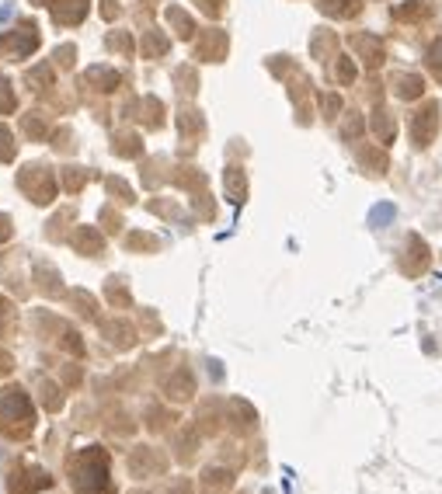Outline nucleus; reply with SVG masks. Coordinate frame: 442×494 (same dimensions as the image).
I'll return each mask as SVG.
<instances>
[{
	"label": "nucleus",
	"instance_id": "nucleus-47",
	"mask_svg": "<svg viewBox=\"0 0 442 494\" xmlns=\"http://www.w3.org/2000/svg\"><path fill=\"white\" fill-rule=\"evenodd\" d=\"M129 494H147V491H129Z\"/></svg>",
	"mask_w": 442,
	"mask_h": 494
},
{
	"label": "nucleus",
	"instance_id": "nucleus-14",
	"mask_svg": "<svg viewBox=\"0 0 442 494\" xmlns=\"http://www.w3.org/2000/svg\"><path fill=\"white\" fill-rule=\"evenodd\" d=\"M39 404L45 408L49 414L63 411V404H67V397H63V390L52 383V379H39Z\"/></svg>",
	"mask_w": 442,
	"mask_h": 494
},
{
	"label": "nucleus",
	"instance_id": "nucleus-26",
	"mask_svg": "<svg viewBox=\"0 0 442 494\" xmlns=\"http://www.w3.org/2000/svg\"><path fill=\"white\" fill-rule=\"evenodd\" d=\"M125 251H157V237H150L143 230H132L125 237Z\"/></svg>",
	"mask_w": 442,
	"mask_h": 494
},
{
	"label": "nucleus",
	"instance_id": "nucleus-45",
	"mask_svg": "<svg viewBox=\"0 0 442 494\" xmlns=\"http://www.w3.org/2000/svg\"><path fill=\"white\" fill-rule=\"evenodd\" d=\"M63 379H67V386H77V383H81V369H77V366H67V369H63Z\"/></svg>",
	"mask_w": 442,
	"mask_h": 494
},
{
	"label": "nucleus",
	"instance_id": "nucleus-9",
	"mask_svg": "<svg viewBox=\"0 0 442 494\" xmlns=\"http://www.w3.org/2000/svg\"><path fill=\"white\" fill-rule=\"evenodd\" d=\"M70 244H74V251L84 254V258L105 254V237H101V230H94V226H77V230L70 234Z\"/></svg>",
	"mask_w": 442,
	"mask_h": 494
},
{
	"label": "nucleus",
	"instance_id": "nucleus-42",
	"mask_svg": "<svg viewBox=\"0 0 442 494\" xmlns=\"http://www.w3.org/2000/svg\"><path fill=\"white\" fill-rule=\"evenodd\" d=\"M101 219L108 223V230H119L122 226V216L115 212V209H101Z\"/></svg>",
	"mask_w": 442,
	"mask_h": 494
},
{
	"label": "nucleus",
	"instance_id": "nucleus-10",
	"mask_svg": "<svg viewBox=\"0 0 442 494\" xmlns=\"http://www.w3.org/2000/svg\"><path fill=\"white\" fill-rule=\"evenodd\" d=\"M234 488V473L227 466H205L202 470V494H227Z\"/></svg>",
	"mask_w": 442,
	"mask_h": 494
},
{
	"label": "nucleus",
	"instance_id": "nucleus-48",
	"mask_svg": "<svg viewBox=\"0 0 442 494\" xmlns=\"http://www.w3.org/2000/svg\"><path fill=\"white\" fill-rule=\"evenodd\" d=\"M35 4H49V0H35Z\"/></svg>",
	"mask_w": 442,
	"mask_h": 494
},
{
	"label": "nucleus",
	"instance_id": "nucleus-1",
	"mask_svg": "<svg viewBox=\"0 0 442 494\" xmlns=\"http://www.w3.org/2000/svg\"><path fill=\"white\" fill-rule=\"evenodd\" d=\"M67 473H70V488L77 494H115L112 459L101 446H84L77 453H70Z\"/></svg>",
	"mask_w": 442,
	"mask_h": 494
},
{
	"label": "nucleus",
	"instance_id": "nucleus-2",
	"mask_svg": "<svg viewBox=\"0 0 442 494\" xmlns=\"http://www.w3.org/2000/svg\"><path fill=\"white\" fill-rule=\"evenodd\" d=\"M35 428V408L28 401V394L18 383H7L0 390V435L4 439H28Z\"/></svg>",
	"mask_w": 442,
	"mask_h": 494
},
{
	"label": "nucleus",
	"instance_id": "nucleus-24",
	"mask_svg": "<svg viewBox=\"0 0 442 494\" xmlns=\"http://www.w3.org/2000/svg\"><path fill=\"white\" fill-rule=\"evenodd\" d=\"M87 167H63V188L74 195V192H81L84 185H87Z\"/></svg>",
	"mask_w": 442,
	"mask_h": 494
},
{
	"label": "nucleus",
	"instance_id": "nucleus-34",
	"mask_svg": "<svg viewBox=\"0 0 442 494\" xmlns=\"http://www.w3.org/2000/svg\"><path fill=\"white\" fill-rule=\"evenodd\" d=\"M60 338H63V341H60V345H63V348H67V352H74V355H77V359H84V341H81V334H77V331H60Z\"/></svg>",
	"mask_w": 442,
	"mask_h": 494
},
{
	"label": "nucleus",
	"instance_id": "nucleus-4",
	"mask_svg": "<svg viewBox=\"0 0 442 494\" xmlns=\"http://www.w3.org/2000/svg\"><path fill=\"white\" fill-rule=\"evenodd\" d=\"M52 488V477L35 463H18L7 473V494H39Z\"/></svg>",
	"mask_w": 442,
	"mask_h": 494
},
{
	"label": "nucleus",
	"instance_id": "nucleus-35",
	"mask_svg": "<svg viewBox=\"0 0 442 494\" xmlns=\"http://www.w3.org/2000/svg\"><path fill=\"white\" fill-rule=\"evenodd\" d=\"M167 421H174V418L167 411H161V408H150V411H147V428H150V432H164Z\"/></svg>",
	"mask_w": 442,
	"mask_h": 494
},
{
	"label": "nucleus",
	"instance_id": "nucleus-19",
	"mask_svg": "<svg viewBox=\"0 0 442 494\" xmlns=\"http://www.w3.org/2000/svg\"><path fill=\"white\" fill-rule=\"evenodd\" d=\"M70 303L77 306V314H81L84 321H98V299L87 289H74L70 292Z\"/></svg>",
	"mask_w": 442,
	"mask_h": 494
},
{
	"label": "nucleus",
	"instance_id": "nucleus-17",
	"mask_svg": "<svg viewBox=\"0 0 442 494\" xmlns=\"http://www.w3.org/2000/svg\"><path fill=\"white\" fill-rule=\"evenodd\" d=\"M237 432H251L254 428V411H251V404H244V401H230V418H227Z\"/></svg>",
	"mask_w": 442,
	"mask_h": 494
},
{
	"label": "nucleus",
	"instance_id": "nucleus-27",
	"mask_svg": "<svg viewBox=\"0 0 442 494\" xmlns=\"http://www.w3.org/2000/svg\"><path fill=\"white\" fill-rule=\"evenodd\" d=\"M196 446H199V432H196V428L181 432V435H178V459H192V456H196Z\"/></svg>",
	"mask_w": 442,
	"mask_h": 494
},
{
	"label": "nucleus",
	"instance_id": "nucleus-6",
	"mask_svg": "<svg viewBox=\"0 0 442 494\" xmlns=\"http://www.w3.org/2000/svg\"><path fill=\"white\" fill-rule=\"evenodd\" d=\"M164 470H167V459H164V453H157L154 446H136V449L129 453V473H132L136 481L157 477Z\"/></svg>",
	"mask_w": 442,
	"mask_h": 494
},
{
	"label": "nucleus",
	"instance_id": "nucleus-18",
	"mask_svg": "<svg viewBox=\"0 0 442 494\" xmlns=\"http://www.w3.org/2000/svg\"><path fill=\"white\" fill-rule=\"evenodd\" d=\"M227 52V35L223 32H209L199 45V59H223Z\"/></svg>",
	"mask_w": 442,
	"mask_h": 494
},
{
	"label": "nucleus",
	"instance_id": "nucleus-23",
	"mask_svg": "<svg viewBox=\"0 0 442 494\" xmlns=\"http://www.w3.org/2000/svg\"><path fill=\"white\" fill-rule=\"evenodd\" d=\"M25 84H28L32 91H42V87H52V67H45V63H39V67H32V70L25 74Z\"/></svg>",
	"mask_w": 442,
	"mask_h": 494
},
{
	"label": "nucleus",
	"instance_id": "nucleus-30",
	"mask_svg": "<svg viewBox=\"0 0 442 494\" xmlns=\"http://www.w3.org/2000/svg\"><path fill=\"white\" fill-rule=\"evenodd\" d=\"M143 122L147 125H161L164 122V105L154 98H143Z\"/></svg>",
	"mask_w": 442,
	"mask_h": 494
},
{
	"label": "nucleus",
	"instance_id": "nucleus-44",
	"mask_svg": "<svg viewBox=\"0 0 442 494\" xmlns=\"http://www.w3.org/2000/svg\"><path fill=\"white\" fill-rule=\"evenodd\" d=\"M338 77H341V81L348 84V81H352V77H356V67H352L348 59H341V63H338Z\"/></svg>",
	"mask_w": 442,
	"mask_h": 494
},
{
	"label": "nucleus",
	"instance_id": "nucleus-40",
	"mask_svg": "<svg viewBox=\"0 0 442 494\" xmlns=\"http://www.w3.org/2000/svg\"><path fill=\"white\" fill-rule=\"evenodd\" d=\"M14 237V226H11V216L7 212H0V244H7Z\"/></svg>",
	"mask_w": 442,
	"mask_h": 494
},
{
	"label": "nucleus",
	"instance_id": "nucleus-15",
	"mask_svg": "<svg viewBox=\"0 0 442 494\" xmlns=\"http://www.w3.org/2000/svg\"><path fill=\"white\" fill-rule=\"evenodd\" d=\"M105 299L115 306V310H125L129 303H132V292H129V282L119 279V275H112L108 282H105Z\"/></svg>",
	"mask_w": 442,
	"mask_h": 494
},
{
	"label": "nucleus",
	"instance_id": "nucleus-13",
	"mask_svg": "<svg viewBox=\"0 0 442 494\" xmlns=\"http://www.w3.org/2000/svg\"><path fill=\"white\" fill-rule=\"evenodd\" d=\"M84 81L91 84L94 91H105V94H112L115 87L122 84V74L119 70H112V67H91L87 74H84Z\"/></svg>",
	"mask_w": 442,
	"mask_h": 494
},
{
	"label": "nucleus",
	"instance_id": "nucleus-25",
	"mask_svg": "<svg viewBox=\"0 0 442 494\" xmlns=\"http://www.w3.org/2000/svg\"><path fill=\"white\" fill-rule=\"evenodd\" d=\"M244 174L237 171V167H227V195H230V202H237L241 206L244 202Z\"/></svg>",
	"mask_w": 442,
	"mask_h": 494
},
{
	"label": "nucleus",
	"instance_id": "nucleus-12",
	"mask_svg": "<svg viewBox=\"0 0 442 494\" xmlns=\"http://www.w3.org/2000/svg\"><path fill=\"white\" fill-rule=\"evenodd\" d=\"M164 394H167L171 401H192V394H196V379H192V372L178 369L167 383H164Z\"/></svg>",
	"mask_w": 442,
	"mask_h": 494
},
{
	"label": "nucleus",
	"instance_id": "nucleus-43",
	"mask_svg": "<svg viewBox=\"0 0 442 494\" xmlns=\"http://www.w3.org/2000/svg\"><path fill=\"white\" fill-rule=\"evenodd\" d=\"M101 14H105L108 21H115V18H119V4H115V0H101Z\"/></svg>",
	"mask_w": 442,
	"mask_h": 494
},
{
	"label": "nucleus",
	"instance_id": "nucleus-11",
	"mask_svg": "<svg viewBox=\"0 0 442 494\" xmlns=\"http://www.w3.org/2000/svg\"><path fill=\"white\" fill-rule=\"evenodd\" d=\"M101 334L115 345V348H132L136 345V328L129 321H105L101 324Z\"/></svg>",
	"mask_w": 442,
	"mask_h": 494
},
{
	"label": "nucleus",
	"instance_id": "nucleus-5",
	"mask_svg": "<svg viewBox=\"0 0 442 494\" xmlns=\"http://www.w3.org/2000/svg\"><path fill=\"white\" fill-rule=\"evenodd\" d=\"M39 28H35V21H21V25H14L11 32H4L0 35V52L4 56H14V59H25V56H32L35 49H39Z\"/></svg>",
	"mask_w": 442,
	"mask_h": 494
},
{
	"label": "nucleus",
	"instance_id": "nucleus-28",
	"mask_svg": "<svg viewBox=\"0 0 442 494\" xmlns=\"http://www.w3.org/2000/svg\"><path fill=\"white\" fill-rule=\"evenodd\" d=\"M105 188H108V195H112L115 202H132V188H129L122 178H105Z\"/></svg>",
	"mask_w": 442,
	"mask_h": 494
},
{
	"label": "nucleus",
	"instance_id": "nucleus-36",
	"mask_svg": "<svg viewBox=\"0 0 442 494\" xmlns=\"http://www.w3.org/2000/svg\"><path fill=\"white\" fill-rule=\"evenodd\" d=\"M108 49H112V52H122V56H129V52H132L129 32H112V35H108Z\"/></svg>",
	"mask_w": 442,
	"mask_h": 494
},
{
	"label": "nucleus",
	"instance_id": "nucleus-29",
	"mask_svg": "<svg viewBox=\"0 0 442 494\" xmlns=\"http://www.w3.org/2000/svg\"><path fill=\"white\" fill-rule=\"evenodd\" d=\"M14 105H18V101H14V87H11V81L0 74V115H11Z\"/></svg>",
	"mask_w": 442,
	"mask_h": 494
},
{
	"label": "nucleus",
	"instance_id": "nucleus-38",
	"mask_svg": "<svg viewBox=\"0 0 442 494\" xmlns=\"http://www.w3.org/2000/svg\"><path fill=\"white\" fill-rule=\"evenodd\" d=\"M11 317H14V306H11V299H7V296H0V334H7Z\"/></svg>",
	"mask_w": 442,
	"mask_h": 494
},
{
	"label": "nucleus",
	"instance_id": "nucleus-20",
	"mask_svg": "<svg viewBox=\"0 0 442 494\" xmlns=\"http://www.w3.org/2000/svg\"><path fill=\"white\" fill-rule=\"evenodd\" d=\"M167 21L178 28V35H181V39H192V35H196V21H192L181 7H167Z\"/></svg>",
	"mask_w": 442,
	"mask_h": 494
},
{
	"label": "nucleus",
	"instance_id": "nucleus-22",
	"mask_svg": "<svg viewBox=\"0 0 442 494\" xmlns=\"http://www.w3.org/2000/svg\"><path fill=\"white\" fill-rule=\"evenodd\" d=\"M67 219H74V209L70 206L60 209V212L45 223V237H49V241H67V234H63V223H67Z\"/></svg>",
	"mask_w": 442,
	"mask_h": 494
},
{
	"label": "nucleus",
	"instance_id": "nucleus-21",
	"mask_svg": "<svg viewBox=\"0 0 442 494\" xmlns=\"http://www.w3.org/2000/svg\"><path fill=\"white\" fill-rule=\"evenodd\" d=\"M45 129H49V125H45V115H39V112H32V115H21V132H25L28 139H35V143H39V139H45Z\"/></svg>",
	"mask_w": 442,
	"mask_h": 494
},
{
	"label": "nucleus",
	"instance_id": "nucleus-7",
	"mask_svg": "<svg viewBox=\"0 0 442 494\" xmlns=\"http://www.w3.org/2000/svg\"><path fill=\"white\" fill-rule=\"evenodd\" d=\"M35 286L45 299H60V296H67V289H63V279H60V272H56V265L52 261H35Z\"/></svg>",
	"mask_w": 442,
	"mask_h": 494
},
{
	"label": "nucleus",
	"instance_id": "nucleus-32",
	"mask_svg": "<svg viewBox=\"0 0 442 494\" xmlns=\"http://www.w3.org/2000/svg\"><path fill=\"white\" fill-rule=\"evenodd\" d=\"M52 59H56V67H60V70H70V67H74V59H77V49L63 42V45H56Z\"/></svg>",
	"mask_w": 442,
	"mask_h": 494
},
{
	"label": "nucleus",
	"instance_id": "nucleus-31",
	"mask_svg": "<svg viewBox=\"0 0 442 494\" xmlns=\"http://www.w3.org/2000/svg\"><path fill=\"white\" fill-rule=\"evenodd\" d=\"M14 136H11V129L0 122V164H7V161H14Z\"/></svg>",
	"mask_w": 442,
	"mask_h": 494
},
{
	"label": "nucleus",
	"instance_id": "nucleus-8",
	"mask_svg": "<svg viewBox=\"0 0 442 494\" xmlns=\"http://www.w3.org/2000/svg\"><path fill=\"white\" fill-rule=\"evenodd\" d=\"M49 14L56 25L70 28V25H81L87 18V0H49Z\"/></svg>",
	"mask_w": 442,
	"mask_h": 494
},
{
	"label": "nucleus",
	"instance_id": "nucleus-16",
	"mask_svg": "<svg viewBox=\"0 0 442 494\" xmlns=\"http://www.w3.org/2000/svg\"><path fill=\"white\" fill-rule=\"evenodd\" d=\"M119 157H140L143 154V143H140V136L136 132H129V129H119L115 132V147H112Z\"/></svg>",
	"mask_w": 442,
	"mask_h": 494
},
{
	"label": "nucleus",
	"instance_id": "nucleus-41",
	"mask_svg": "<svg viewBox=\"0 0 442 494\" xmlns=\"http://www.w3.org/2000/svg\"><path fill=\"white\" fill-rule=\"evenodd\" d=\"M167 494H192V481H185V477H178V481H171V488Z\"/></svg>",
	"mask_w": 442,
	"mask_h": 494
},
{
	"label": "nucleus",
	"instance_id": "nucleus-37",
	"mask_svg": "<svg viewBox=\"0 0 442 494\" xmlns=\"http://www.w3.org/2000/svg\"><path fill=\"white\" fill-rule=\"evenodd\" d=\"M108 418H112V421H108V428H112V432H132V421H129V418H125L122 411H115V408H112V411H108Z\"/></svg>",
	"mask_w": 442,
	"mask_h": 494
},
{
	"label": "nucleus",
	"instance_id": "nucleus-3",
	"mask_svg": "<svg viewBox=\"0 0 442 494\" xmlns=\"http://www.w3.org/2000/svg\"><path fill=\"white\" fill-rule=\"evenodd\" d=\"M18 188L35 202V206H49L52 199H56V192H60V181H56V174H52V167L45 164H28L18 171Z\"/></svg>",
	"mask_w": 442,
	"mask_h": 494
},
{
	"label": "nucleus",
	"instance_id": "nucleus-46",
	"mask_svg": "<svg viewBox=\"0 0 442 494\" xmlns=\"http://www.w3.org/2000/svg\"><path fill=\"white\" fill-rule=\"evenodd\" d=\"M202 7H205V11H216V7H220V0H199Z\"/></svg>",
	"mask_w": 442,
	"mask_h": 494
},
{
	"label": "nucleus",
	"instance_id": "nucleus-33",
	"mask_svg": "<svg viewBox=\"0 0 442 494\" xmlns=\"http://www.w3.org/2000/svg\"><path fill=\"white\" fill-rule=\"evenodd\" d=\"M167 52V39L161 32H147V42H143V56H161Z\"/></svg>",
	"mask_w": 442,
	"mask_h": 494
},
{
	"label": "nucleus",
	"instance_id": "nucleus-39",
	"mask_svg": "<svg viewBox=\"0 0 442 494\" xmlns=\"http://www.w3.org/2000/svg\"><path fill=\"white\" fill-rule=\"evenodd\" d=\"M52 147H56V150H70V129H67V125H63V129H56Z\"/></svg>",
	"mask_w": 442,
	"mask_h": 494
}]
</instances>
